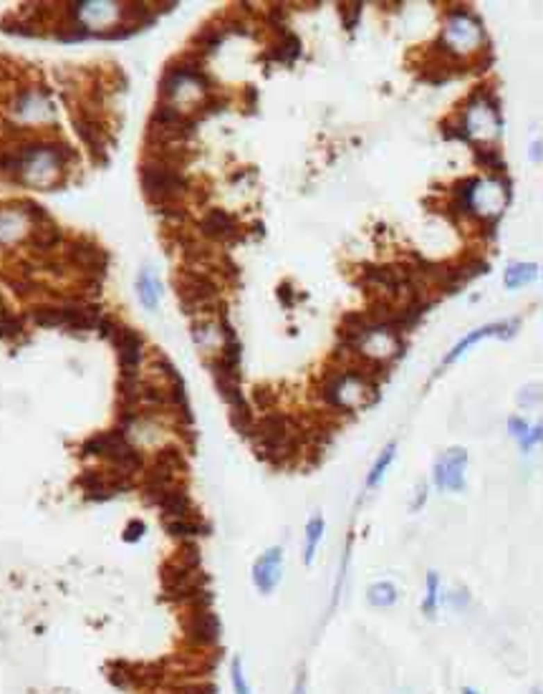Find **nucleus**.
<instances>
[{
  "label": "nucleus",
  "mask_w": 543,
  "mask_h": 694,
  "mask_svg": "<svg viewBox=\"0 0 543 694\" xmlns=\"http://www.w3.org/2000/svg\"><path fill=\"white\" fill-rule=\"evenodd\" d=\"M160 510L165 515V520H180V518H192V502H190L187 493L180 490V487L174 485L169 487L167 493L160 498Z\"/></svg>",
  "instance_id": "9"
},
{
  "label": "nucleus",
  "mask_w": 543,
  "mask_h": 694,
  "mask_svg": "<svg viewBox=\"0 0 543 694\" xmlns=\"http://www.w3.org/2000/svg\"><path fill=\"white\" fill-rule=\"evenodd\" d=\"M498 328H501V326H487V328H481V331L470 333V336H467L465 341H460L458 346H455V351H453V354H450V356H447V361H455L460 354H462V351H465L467 346H473L475 341H481L483 336H490V333H495V331H498Z\"/></svg>",
  "instance_id": "23"
},
{
  "label": "nucleus",
  "mask_w": 543,
  "mask_h": 694,
  "mask_svg": "<svg viewBox=\"0 0 543 694\" xmlns=\"http://www.w3.org/2000/svg\"><path fill=\"white\" fill-rule=\"evenodd\" d=\"M299 53H301L299 35L283 33V41H281L276 49L268 51V53H265V58H268V61H278V63H293Z\"/></svg>",
  "instance_id": "11"
},
{
  "label": "nucleus",
  "mask_w": 543,
  "mask_h": 694,
  "mask_svg": "<svg viewBox=\"0 0 543 694\" xmlns=\"http://www.w3.org/2000/svg\"><path fill=\"white\" fill-rule=\"evenodd\" d=\"M265 18H268V23H271L273 28H283L286 26V10L281 6H273L268 13H265Z\"/></svg>",
  "instance_id": "29"
},
{
  "label": "nucleus",
  "mask_w": 543,
  "mask_h": 694,
  "mask_svg": "<svg viewBox=\"0 0 543 694\" xmlns=\"http://www.w3.org/2000/svg\"><path fill=\"white\" fill-rule=\"evenodd\" d=\"M533 273H536V265H513V268L506 273V285H508V288H515V285L531 280Z\"/></svg>",
  "instance_id": "20"
},
{
  "label": "nucleus",
  "mask_w": 543,
  "mask_h": 694,
  "mask_svg": "<svg viewBox=\"0 0 543 694\" xmlns=\"http://www.w3.org/2000/svg\"><path fill=\"white\" fill-rule=\"evenodd\" d=\"M359 15H362V3H349V6H342L344 26H346L349 31H354L356 21H359Z\"/></svg>",
  "instance_id": "25"
},
{
  "label": "nucleus",
  "mask_w": 543,
  "mask_h": 694,
  "mask_svg": "<svg viewBox=\"0 0 543 694\" xmlns=\"http://www.w3.org/2000/svg\"><path fill=\"white\" fill-rule=\"evenodd\" d=\"M538 439H541V427H533V432H531V437H523V447H526V450H531V447H533V444H536Z\"/></svg>",
  "instance_id": "32"
},
{
  "label": "nucleus",
  "mask_w": 543,
  "mask_h": 694,
  "mask_svg": "<svg viewBox=\"0 0 543 694\" xmlns=\"http://www.w3.org/2000/svg\"><path fill=\"white\" fill-rule=\"evenodd\" d=\"M223 38H225L223 28H205V31H200V33L195 35V43L202 46L205 51H215L217 46L223 43Z\"/></svg>",
  "instance_id": "18"
},
{
  "label": "nucleus",
  "mask_w": 543,
  "mask_h": 694,
  "mask_svg": "<svg viewBox=\"0 0 543 694\" xmlns=\"http://www.w3.org/2000/svg\"><path fill=\"white\" fill-rule=\"evenodd\" d=\"M321 535H324V520L321 518H311V523L306 525V553H303V563L314 561L316 545H319Z\"/></svg>",
  "instance_id": "16"
},
{
  "label": "nucleus",
  "mask_w": 543,
  "mask_h": 694,
  "mask_svg": "<svg viewBox=\"0 0 543 694\" xmlns=\"http://www.w3.org/2000/svg\"><path fill=\"white\" fill-rule=\"evenodd\" d=\"M233 687H235V694H251V689L243 679V672H240V659L233 661Z\"/></svg>",
  "instance_id": "27"
},
{
  "label": "nucleus",
  "mask_w": 543,
  "mask_h": 694,
  "mask_svg": "<svg viewBox=\"0 0 543 694\" xmlns=\"http://www.w3.org/2000/svg\"><path fill=\"white\" fill-rule=\"evenodd\" d=\"M165 527H167V533L172 535V538H182V541H187V538H195V535H202V533H205V527H202L197 520H192V518H180V520H165Z\"/></svg>",
  "instance_id": "12"
},
{
  "label": "nucleus",
  "mask_w": 543,
  "mask_h": 694,
  "mask_svg": "<svg viewBox=\"0 0 543 694\" xmlns=\"http://www.w3.org/2000/svg\"><path fill=\"white\" fill-rule=\"evenodd\" d=\"M281 578V548H271L268 553L256 563V570H253V581H256L258 591L263 593H271L276 589V583Z\"/></svg>",
  "instance_id": "8"
},
{
  "label": "nucleus",
  "mask_w": 543,
  "mask_h": 694,
  "mask_svg": "<svg viewBox=\"0 0 543 694\" xmlns=\"http://www.w3.org/2000/svg\"><path fill=\"white\" fill-rule=\"evenodd\" d=\"M278 298L283 301L286 305H293V301H296V296H293V288H291V283H283L278 288Z\"/></svg>",
  "instance_id": "31"
},
{
  "label": "nucleus",
  "mask_w": 543,
  "mask_h": 694,
  "mask_svg": "<svg viewBox=\"0 0 543 694\" xmlns=\"http://www.w3.org/2000/svg\"><path fill=\"white\" fill-rule=\"evenodd\" d=\"M185 629H187V636L200 646L215 644L217 634H220V626H217V618L210 613L208 609H197L192 616L185 621Z\"/></svg>",
  "instance_id": "6"
},
{
  "label": "nucleus",
  "mask_w": 543,
  "mask_h": 694,
  "mask_svg": "<svg viewBox=\"0 0 543 694\" xmlns=\"http://www.w3.org/2000/svg\"><path fill=\"white\" fill-rule=\"evenodd\" d=\"M142 533H144V525H142V520H132L129 525H126V530H124V541H129V543L140 541Z\"/></svg>",
  "instance_id": "30"
},
{
  "label": "nucleus",
  "mask_w": 543,
  "mask_h": 694,
  "mask_svg": "<svg viewBox=\"0 0 543 694\" xmlns=\"http://www.w3.org/2000/svg\"><path fill=\"white\" fill-rule=\"evenodd\" d=\"M442 137L445 139H470V134H467V129H465V124H442Z\"/></svg>",
  "instance_id": "28"
},
{
  "label": "nucleus",
  "mask_w": 543,
  "mask_h": 694,
  "mask_svg": "<svg viewBox=\"0 0 543 694\" xmlns=\"http://www.w3.org/2000/svg\"><path fill=\"white\" fill-rule=\"evenodd\" d=\"M367 598H369V604L376 606V609H387V606H392L397 601V589L387 581L374 583L369 589V593H367Z\"/></svg>",
  "instance_id": "14"
},
{
  "label": "nucleus",
  "mask_w": 543,
  "mask_h": 694,
  "mask_svg": "<svg viewBox=\"0 0 543 694\" xmlns=\"http://www.w3.org/2000/svg\"><path fill=\"white\" fill-rule=\"evenodd\" d=\"M465 452L450 450L445 457L437 462V485L447 490H460L462 487V470H465Z\"/></svg>",
  "instance_id": "7"
},
{
  "label": "nucleus",
  "mask_w": 543,
  "mask_h": 694,
  "mask_svg": "<svg viewBox=\"0 0 543 694\" xmlns=\"http://www.w3.org/2000/svg\"><path fill=\"white\" fill-rule=\"evenodd\" d=\"M140 298L147 308H154L157 305V285L149 278V273H142L140 276Z\"/></svg>",
  "instance_id": "21"
},
{
  "label": "nucleus",
  "mask_w": 543,
  "mask_h": 694,
  "mask_svg": "<svg viewBox=\"0 0 543 694\" xmlns=\"http://www.w3.org/2000/svg\"><path fill=\"white\" fill-rule=\"evenodd\" d=\"M66 257H69L71 263L81 265V268L89 271L94 278H104L106 263H109L106 250L99 248V245L91 243V240H71L69 250H66Z\"/></svg>",
  "instance_id": "4"
},
{
  "label": "nucleus",
  "mask_w": 543,
  "mask_h": 694,
  "mask_svg": "<svg viewBox=\"0 0 543 694\" xmlns=\"http://www.w3.org/2000/svg\"><path fill=\"white\" fill-rule=\"evenodd\" d=\"M392 457H394V444H390L387 450H384V455L379 459H376V465H374V470H371V475H369V480H367V485L369 487H374L376 482H379V477L384 475V470L390 467V462H392Z\"/></svg>",
  "instance_id": "24"
},
{
  "label": "nucleus",
  "mask_w": 543,
  "mask_h": 694,
  "mask_svg": "<svg viewBox=\"0 0 543 694\" xmlns=\"http://www.w3.org/2000/svg\"><path fill=\"white\" fill-rule=\"evenodd\" d=\"M114 341H117V348H119V369H122V376H137V369H140V361H142V346H144L142 336L129 326H119L117 333H114Z\"/></svg>",
  "instance_id": "3"
},
{
  "label": "nucleus",
  "mask_w": 543,
  "mask_h": 694,
  "mask_svg": "<svg viewBox=\"0 0 543 694\" xmlns=\"http://www.w3.org/2000/svg\"><path fill=\"white\" fill-rule=\"evenodd\" d=\"M174 283H177V293H180V301L185 303L187 313H195L197 308H208L217 296L215 283L205 276H197V273L177 276Z\"/></svg>",
  "instance_id": "2"
},
{
  "label": "nucleus",
  "mask_w": 543,
  "mask_h": 694,
  "mask_svg": "<svg viewBox=\"0 0 543 694\" xmlns=\"http://www.w3.org/2000/svg\"><path fill=\"white\" fill-rule=\"evenodd\" d=\"M33 321L38 326H49V328H56V326H63V311L61 305H41V308H35L33 311Z\"/></svg>",
  "instance_id": "17"
},
{
  "label": "nucleus",
  "mask_w": 543,
  "mask_h": 694,
  "mask_svg": "<svg viewBox=\"0 0 543 694\" xmlns=\"http://www.w3.org/2000/svg\"><path fill=\"white\" fill-rule=\"evenodd\" d=\"M157 212L167 220H185V210L177 205V202H162V205H154Z\"/></svg>",
  "instance_id": "26"
},
{
  "label": "nucleus",
  "mask_w": 543,
  "mask_h": 694,
  "mask_svg": "<svg viewBox=\"0 0 543 694\" xmlns=\"http://www.w3.org/2000/svg\"><path fill=\"white\" fill-rule=\"evenodd\" d=\"M462 694H478V692H475V689H465Z\"/></svg>",
  "instance_id": "33"
},
{
  "label": "nucleus",
  "mask_w": 543,
  "mask_h": 694,
  "mask_svg": "<svg viewBox=\"0 0 543 694\" xmlns=\"http://www.w3.org/2000/svg\"><path fill=\"white\" fill-rule=\"evenodd\" d=\"M202 235L215 237V240H237L240 237V228L233 215L223 212V210H208V215L200 220Z\"/></svg>",
  "instance_id": "5"
},
{
  "label": "nucleus",
  "mask_w": 543,
  "mask_h": 694,
  "mask_svg": "<svg viewBox=\"0 0 543 694\" xmlns=\"http://www.w3.org/2000/svg\"><path fill=\"white\" fill-rule=\"evenodd\" d=\"M23 331V321L13 313H3L0 319V339H13Z\"/></svg>",
  "instance_id": "22"
},
{
  "label": "nucleus",
  "mask_w": 543,
  "mask_h": 694,
  "mask_svg": "<svg viewBox=\"0 0 543 694\" xmlns=\"http://www.w3.org/2000/svg\"><path fill=\"white\" fill-rule=\"evenodd\" d=\"M74 124H76L78 137L84 139L86 146H89L91 152H99V149H104V129H101V124H99L97 119H91V117H74Z\"/></svg>",
  "instance_id": "10"
},
{
  "label": "nucleus",
  "mask_w": 543,
  "mask_h": 694,
  "mask_svg": "<svg viewBox=\"0 0 543 694\" xmlns=\"http://www.w3.org/2000/svg\"><path fill=\"white\" fill-rule=\"evenodd\" d=\"M31 245H33L35 250H53L58 243L63 240V235H61V230L58 228H53V225H49V228H38V230H33L31 232Z\"/></svg>",
  "instance_id": "13"
},
{
  "label": "nucleus",
  "mask_w": 543,
  "mask_h": 694,
  "mask_svg": "<svg viewBox=\"0 0 543 694\" xmlns=\"http://www.w3.org/2000/svg\"><path fill=\"white\" fill-rule=\"evenodd\" d=\"M473 160H475V164L485 167V169H495V172H503V169H506V162H503L501 152L493 149V146H475Z\"/></svg>",
  "instance_id": "15"
},
{
  "label": "nucleus",
  "mask_w": 543,
  "mask_h": 694,
  "mask_svg": "<svg viewBox=\"0 0 543 694\" xmlns=\"http://www.w3.org/2000/svg\"><path fill=\"white\" fill-rule=\"evenodd\" d=\"M437 586H440V578L437 573H430L427 576V593H425V601H422V611H425L427 616H435V611H437Z\"/></svg>",
  "instance_id": "19"
},
{
  "label": "nucleus",
  "mask_w": 543,
  "mask_h": 694,
  "mask_svg": "<svg viewBox=\"0 0 543 694\" xmlns=\"http://www.w3.org/2000/svg\"><path fill=\"white\" fill-rule=\"evenodd\" d=\"M142 187H144L147 200L152 205H162V202H177L185 189H187V180L182 177V172H177L174 167H167L165 162L149 160L140 167Z\"/></svg>",
  "instance_id": "1"
}]
</instances>
